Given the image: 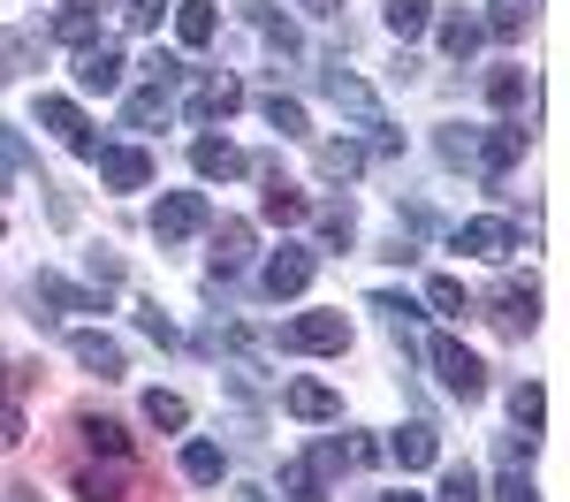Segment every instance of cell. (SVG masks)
Returning <instances> with one entry per match:
<instances>
[{
  "mask_svg": "<svg viewBox=\"0 0 570 502\" xmlns=\"http://www.w3.org/2000/svg\"><path fill=\"white\" fill-rule=\"evenodd\" d=\"M426 305H434L441 319H464V313H472V297H464V282H449V274H434V282H426Z\"/></svg>",
  "mask_w": 570,
  "mask_h": 502,
  "instance_id": "836d02e7",
  "label": "cell"
},
{
  "mask_svg": "<svg viewBox=\"0 0 570 502\" xmlns=\"http://www.w3.org/2000/svg\"><path fill=\"white\" fill-rule=\"evenodd\" d=\"M441 502H480V480L456 464V472H441Z\"/></svg>",
  "mask_w": 570,
  "mask_h": 502,
  "instance_id": "ab89813d",
  "label": "cell"
},
{
  "mask_svg": "<svg viewBox=\"0 0 570 502\" xmlns=\"http://www.w3.org/2000/svg\"><path fill=\"white\" fill-rule=\"evenodd\" d=\"M426 358H434V373H441V388L456 396V404H472V396H487V365L456 343V335H434L426 343Z\"/></svg>",
  "mask_w": 570,
  "mask_h": 502,
  "instance_id": "7a4b0ae2",
  "label": "cell"
},
{
  "mask_svg": "<svg viewBox=\"0 0 570 502\" xmlns=\"http://www.w3.org/2000/svg\"><path fill=\"white\" fill-rule=\"evenodd\" d=\"M395 464H403V472H434L441 464V434L434 426H426V419H411V426H395Z\"/></svg>",
  "mask_w": 570,
  "mask_h": 502,
  "instance_id": "4fadbf2b",
  "label": "cell"
},
{
  "mask_svg": "<svg viewBox=\"0 0 570 502\" xmlns=\"http://www.w3.org/2000/svg\"><path fill=\"white\" fill-rule=\"evenodd\" d=\"M69 426L85 434V450H99V456H130V426H122V419H99V411H77Z\"/></svg>",
  "mask_w": 570,
  "mask_h": 502,
  "instance_id": "ffe728a7",
  "label": "cell"
},
{
  "mask_svg": "<svg viewBox=\"0 0 570 502\" xmlns=\"http://www.w3.org/2000/svg\"><path fill=\"white\" fill-rule=\"evenodd\" d=\"M510 419L525 426V442H540V419H548V396H540V381H518V388H510Z\"/></svg>",
  "mask_w": 570,
  "mask_h": 502,
  "instance_id": "83f0119b",
  "label": "cell"
},
{
  "mask_svg": "<svg viewBox=\"0 0 570 502\" xmlns=\"http://www.w3.org/2000/svg\"><path fill=\"white\" fill-rule=\"evenodd\" d=\"M99 183H107V190H145V183H153V152H137V145H99Z\"/></svg>",
  "mask_w": 570,
  "mask_h": 502,
  "instance_id": "30bf717a",
  "label": "cell"
},
{
  "mask_svg": "<svg viewBox=\"0 0 570 502\" xmlns=\"http://www.w3.org/2000/svg\"><path fill=\"white\" fill-rule=\"evenodd\" d=\"M449 244H456V252H472V259H510L525 236H518L510 222H464L456 236H449Z\"/></svg>",
  "mask_w": 570,
  "mask_h": 502,
  "instance_id": "8fae6325",
  "label": "cell"
},
{
  "mask_svg": "<svg viewBox=\"0 0 570 502\" xmlns=\"http://www.w3.org/2000/svg\"><path fill=\"white\" fill-rule=\"evenodd\" d=\"M289 419H312V426H327V419H343V396L327 388V381H289Z\"/></svg>",
  "mask_w": 570,
  "mask_h": 502,
  "instance_id": "2e32d148",
  "label": "cell"
},
{
  "mask_svg": "<svg viewBox=\"0 0 570 502\" xmlns=\"http://www.w3.org/2000/svg\"><path fill=\"white\" fill-rule=\"evenodd\" d=\"M77 85L99 91V99L122 91V53H115V46H77Z\"/></svg>",
  "mask_w": 570,
  "mask_h": 502,
  "instance_id": "5bb4252c",
  "label": "cell"
},
{
  "mask_svg": "<svg viewBox=\"0 0 570 502\" xmlns=\"http://www.w3.org/2000/svg\"><path fill=\"white\" fill-rule=\"evenodd\" d=\"M266 222H282V228L312 222V198H305V190H297V183H282V168L266 176Z\"/></svg>",
  "mask_w": 570,
  "mask_h": 502,
  "instance_id": "603a6c76",
  "label": "cell"
},
{
  "mask_svg": "<svg viewBox=\"0 0 570 502\" xmlns=\"http://www.w3.org/2000/svg\"><path fill=\"white\" fill-rule=\"evenodd\" d=\"M31 388H39V365H23V358L0 351V450L23 442V396H31Z\"/></svg>",
  "mask_w": 570,
  "mask_h": 502,
  "instance_id": "3957f363",
  "label": "cell"
},
{
  "mask_svg": "<svg viewBox=\"0 0 570 502\" xmlns=\"http://www.w3.org/2000/svg\"><path fill=\"white\" fill-rule=\"evenodd\" d=\"M77 495H85V502H122V495H137L130 456H107V464H77Z\"/></svg>",
  "mask_w": 570,
  "mask_h": 502,
  "instance_id": "ba28073f",
  "label": "cell"
},
{
  "mask_svg": "<svg viewBox=\"0 0 570 502\" xmlns=\"http://www.w3.org/2000/svg\"><path fill=\"white\" fill-rule=\"evenodd\" d=\"M244 107V85L236 77H206V85L190 91V122H220V115H236Z\"/></svg>",
  "mask_w": 570,
  "mask_h": 502,
  "instance_id": "d6986e66",
  "label": "cell"
},
{
  "mask_svg": "<svg viewBox=\"0 0 570 502\" xmlns=\"http://www.w3.org/2000/svg\"><path fill=\"white\" fill-rule=\"evenodd\" d=\"M532 319H540V289L532 282H502L494 289V327L502 335H532Z\"/></svg>",
  "mask_w": 570,
  "mask_h": 502,
  "instance_id": "7c38bea8",
  "label": "cell"
},
{
  "mask_svg": "<svg viewBox=\"0 0 570 502\" xmlns=\"http://www.w3.org/2000/svg\"><path fill=\"white\" fill-rule=\"evenodd\" d=\"M214 23H220L214 0H183V8H176V39L183 46H206V39H214Z\"/></svg>",
  "mask_w": 570,
  "mask_h": 502,
  "instance_id": "f546056e",
  "label": "cell"
},
{
  "mask_svg": "<svg viewBox=\"0 0 570 502\" xmlns=\"http://www.w3.org/2000/svg\"><path fill=\"white\" fill-rule=\"evenodd\" d=\"M266 297H305L312 289V252L305 244H282V252H274V259H266Z\"/></svg>",
  "mask_w": 570,
  "mask_h": 502,
  "instance_id": "9c48e42d",
  "label": "cell"
},
{
  "mask_svg": "<svg viewBox=\"0 0 570 502\" xmlns=\"http://www.w3.org/2000/svg\"><path fill=\"white\" fill-rule=\"evenodd\" d=\"M297 8H312V16H335V8H343V0H297Z\"/></svg>",
  "mask_w": 570,
  "mask_h": 502,
  "instance_id": "f6af8a7d",
  "label": "cell"
},
{
  "mask_svg": "<svg viewBox=\"0 0 570 502\" xmlns=\"http://www.w3.org/2000/svg\"><path fill=\"white\" fill-rule=\"evenodd\" d=\"M381 16H389V31H395V39H419V31L434 23V0H389Z\"/></svg>",
  "mask_w": 570,
  "mask_h": 502,
  "instance_id": "d6a6232c",
  "label": "cell"
},
{
  "mask_svg": "<svg viewBox=\"0 0 570 502\" xmlns=\"http://www.w3.org/2000/svg\"><path fill=\"white\" fill-rule=\"evenodd\" d=\"M244 259H252V222H220V236H214V282L244 274Z\"/></svg>",
  "mask_w": 570,
  "mask_h": 502,
  "instance_id": "7402d4cb",
  "label": "cell"
},
{
  "mask_svg": "<svg viewBox=\"0 0 570 502\" xmlns=\"http://www.w3.org/2000/svg\"><path fill=\"white\" fill-rule=\"evenodd\" d=\"M69 358L85 365V373H99V381H122V373H130L122 343H115V335H99V327H77V335H69Z\"/></svg>",
  "mask_w": 570,
  "mask_h": 502,
  "instance_id": "52a82bcc",
  "label": "cell"
},
{
  "mask_svg": "<svg viewBox=\"0 0 570 502\" xmlns=\"http://www.w3.org/2000/svg\"><path fill=\"white\" fill-rule=\"evenodd\" d=\"M168 8H176V0H130V8H122V23H130V31H160V16H168Z\"/></svg>",
  "mask_w": 570,
  "mask_h": 502,
  "instance_id": "f35d334b",
  "label": "cell"
},
{
  "mask_svg": "<svg viewBox=\"0 0 570 502\" xmlns=\"http://www.w3.org/2000/svg\"><path fill=\"white\" fill-rule=\"evenodd\" d=\"M99 16H107V0H61V16H53V39L91 46V31H99Z\"/></svg>",
  "mask_w": 570,
  "mask_h": 502,
  "instance_id": "cb8c5ba5",
  "label": "cell"
},
{
  "mask_svg": "<svg viewBox=\"0 0 570 502\" xmlns=\"http://www.w3.org/2000/svg\"><path fill=\"white\" fill-rule=\"evenodd\" d=\"M487 99H494L502 122H518V115L532 107V77H525V69H494V77H487Z\"/></svg>",
  "mask_w": 570,
  "mask_h": 502,
  "instance_id": "44dd1931",
  "label": "cell"
},
{
  "mask_svg": "<svg viewBox=\"0 0 570 502\" xmlns=\"http://www.w3.org/2000/svg\"><path fill=\"white\" fill-rule=\"evenodd\" d=\"M0 228H8V222H0Z\"/></svg>",
  "mask_w": 570,
  "mask_h": 502,
  "instance_id": "7dc6e473",
  "label": "cell"
},
{
  "mask_svg": "<svg viewBox=\"0 0 570 502\" xmlns=\"http://www.w3.org/2000/svg\"><path fill=\"white\" fill-rule=\"evenodd\" d=\"M137 327H145V335H153V343H176V327H168V319H160V305H137Z\"/></svg>",
  "mask_w": 570,
  "mask_h": 502,
  "instance_id": "7bdbcfd3",
  "label": "cell"
},
{
  "mask_svg": "<svg viewBox=\"0 0 570 502\" xmlns=\"http://www.w3.org/2000/svg\"><path fill=\"white\" fill-rule=\"evenodd\" d=\"M183 480H190V488H214L220 480V450L214 442H190V450H183Z\"/></svg>",
  "mask_w": 570,
  "mask_h": 502,
  "instance_id": "d590c367",
  "label": "cell"
},
{
  "mask_svg": "<svg viewBox=\"0 0 570 502\" xmlns=\"http://www.w3.org/2000/svg\"><path fill=\"white\" fill-rule=\"evenodd\" d=\"M31 297L53 305V313H107V297H99V289H77V282H61V274H39V282H31Z\"/></svg>",
  "mask_w": 570,
  "mask_h": 502,
  "instance_id": "e0dca14e",
  "label": "cell"
},
{
  "mask_svg": "<svg viewBox=\"0 0 570 502\" xmlns=\"http://www.w3.org/2000/svg\"><path fill=\"white\" fill-rule=\"evenodd\" d=\"M206 222H214L206 190H168V198H160V214H153V236H160V244H183V236H198Z\"/></svg>",
  "mask_w": 570,
  "mask_h": 502,
  "instance_id": "8992f818",
  "label": "cell"
},
{
  "mask_svg": "<svg viewBox=\"0 0 570 502\" xmlns=\"http://www.w3.org/2000/svg\"><path fill=\"white\" fill-rule=\"evenodd\" d=\"M23 53H31V39H16V31H0V85L16 77V61H23Z\"/></svg>",
  "mask_w": 570,
  "mask_h": 502,
  "instance_id": "b9f144b4",
  "label": "cell"
},
{
  "mask_svg": "<svg viewBox=\"0 0 570 502\" xmlns=\"http://www.w3.org/2000/svg\"><path fill=\"white\" fill-rule=\"evenodd\" d=\"M282 502H327V472L312 456H289L282 464Z\"/></svg>",
  "mask_w": 570,
  "mask_h": 502,
  "instance_id": "d4e9b609",
  "label": "cell"
},
{
  "mask_svg": "<svg viewBox=\"0 0 570 502\" xmlns=\"http://www.w3.org/2000/svg\"><path fill=\"white\" fill-rule=\"evenodd\" d=\"M168 91H176V85H145V91H130L122 122H130V130H153V122H168V107H176Z\"/></svg>",
  "mask_w": 570,
  "mask_h": 502,
  "instance_id": "4316f807",
  "label": "cell"
},
{
  "mask_svg": "<svg viewBox=\"0 0 570 502\" xmlns=\"http://www.w3.org/2000/svg\"><path fill=\"white\" fill-rule=\"evenodd\" d=\"M525 16H532V8H518V0H487V23H480V31H494V39H518V31H525Z\"/></svg>",
  "mask_w": 570,
  "mask_h": 502,
  "instance_id": "8d00e7d4",
  "label": "cell"
},
{
  "mask_svg": "<svg viewBox=\"0 0 570 502\" xmlns=\"http://www.w3.org/2000/svg\"><path fill=\"white\" fill-rule=\"evenodd\" d=\"M532 145L525 122H494V130H441V160L449 168H480V176H502L518 152Z\"/></svg>",
  "mask_w": 570,
  "mask_h": 502,
  "instance_id": "6da1fadb",
  "label": "cell"
},
{
  "mask_svg": "<svg viewBox=\"0 0 570 502\" xmlns=\"http://www.w3.org/2000/svg\"><path fill=\"white\" fill-rule=\"evenodd\" d=\"M480 16H464V8H456V16H441V53H449V61H472V53H480Z\"/></svg>",
  "mask_w": 570,
  "mask_h": 502,
  "instance_id": "484cf974",
  "label": "cell"
},
{
  "mask_svg": "<svg viewBox=\"0 0 570 502\" xmlns=\"http://www.w3.org/2000/svg\"><path fill=\"white\" fill-rule=\"evenodd\" d=\"M85 267H91V282H122V259H115V252H91Z\"/></svg>",
  "mask_w": 570,
  "mask_h": 502,
  "instance_id": "ee69618b",
  "label": "cell"
},
{
  "mask_svg": "<svg viewBox=\"0 0 570 502\" xmlns=\"http://www.w3.org/2000/svg\"><path fill=\"white\" fill-rule=\"evenodd\" d=\"M282 351H312V358L351 351V319L343 313H297L289 327H282Z\"/></svg>",
  "mask_w": 570,
  "mask_h": 502,
  "instance_id": "277c9868",
  "label": "cell"
},
{
  "mask_svg": "<svg viewBox=\"0 0 570 502\" xmlns=\"http://www.w3.org/2000/svg\"><path fill=\"white\" fill-rule=\"evenodd\" d=\"M327 99H335L351 122H365V130H381V122H389V115H381V99H373V85H357V77H343V69L327 77Z\"/></svg>",
  "mask_w": 570,
  "mask_h": 502,
  "instance_id": "9a60e30c",
  "label": "cell"
},
{
  "mask_svg": "<svg viewBox=\"0 0 570 502\" xmlns=\"http://www.w3.org/2000/svg\"><path fill=\"white\" fill-rule=\"evenodd\" d=\"M381 502H419V495H381Z\"/></svg>",
  "mask_w": 570,
  "mask_h": 502,
  "instance_id": "bcb514c9",
  "label": "cell"
},
{
  "mask_svg": "<svg viewBox=\"0 0 570 502\" xmlns=\"http://www.w3.org/2000/svg\"><path fill=\"white\" fill-rule=\"evenodd\" d=\"M312 168H320L327 183H351L357 168H365V145H320V152H312Z\"/></svg>",
  "mask_w": 570,
  "mask_h": 502,
  "instance_id": "f1b7e54d",
  "label": "cell"
},
{
  "mask_svg": "<svg viewBox=\"0 0 570 502\" xmlns=\"http://www.w3.org/2000/svg\"><path fill=\"white\" fill-rule=\"evenodd\" d=\"M39 122L61 137L77 160H99V130L85 122V107H77V99H53V91H46V99H39Z\"/></svg>",
  "mask_w": 570,
  "mask_h": 502,
  "instance_id": "5b68a950",
  "label": "cell"
},
{
  "mask_svg": "<svg viewBox=\"0 0 570 502\" xmlns=\"http://www.w3.org/2000/svg\"><path fill=\"white\" fill-rule=\"evenodd\" d=\"M320 244H327V252H351L357 244V214L351 206H327V214H320Z\"/></svg>",
  "mask_w": 570,
  "mask_h": 502,
  "instance_id": "e575fe53",
  "label": "cell"
},
{
  "mask_svg": "<svg viewBox=\"0 0 570 502\" xmlns=\"http://www.w3.org/2000/svg\"><path fill=\"white\" fill-rule=\"evenodd\" d=\"M494 502H540V495H532L525 472H502V480H494Z\"/></svg>",
  "mask_w": 570,
  "mask_h": 502,
  "instance_id": "60d3db41",
  "label": "cell"
},
{
  "mask_svg": "<svg viewBox=\"0 0 570 502\" xmlns=\"http://www.w3.org/2000/svg\"><path fill=\"white\" fill-rule=\"evenodd\" d=\"M145 419H153L160 434H183V426H190V404H183L176 388H153V396H145Z\"/></svg>",
  "mask_w": 570,
  "mask_h": 502,
  "instance_id": "1f68e13d",
  "label": "cell"
},
{
  "mask_svg": "<svg viewBox=\"0 0 570 502\" xmlns=\"http://www.w3.org/2000/svg\"><path fill=\"white\" fill-rule=\"evenodd\" d=\"M244 16H252V23H259V31H266V46H282V53H289V61H297V53H305V39H297V31H289V23H282V16H274V8H266V0H244Z\"/></svg>",
  "mask_w": 570,
  "mask_h": 502,
  "instance_id": "4dcf8cb0",
  "label": "cell"
},
{
  "mask_svg": "<svg viewBox=\"0 0 570 502\" xmlns=\"http://www.w3.org/2000/svg\"><path fill=\"white\" fill-rule=\"evenodd\" d=\"M266 122H274V130H282V137H305V107L274 91V99H266Z\"/></svg>",
  "mask_w": 570,
  "mask_h": 502,
  "instance_id": "74e56055",
  "label": "cell"
},
{
  "mask_svg": "<svg viewBox=\"0 0 570 502\" xmlns=\"http://www.w3.org/2000/svg\"><path fill=\"white\" fill-rule=\"evenodd\" d=\"M190 168H198L206 183H228V176H244L252 160H244V152H236L228 137H198V145H190Z\"/></svg>",
  "mask_w": 570,
  "mask_h": 502,
  "instance_id": "ac0fdd59",
  "label": "cell"
}]
</instances>
